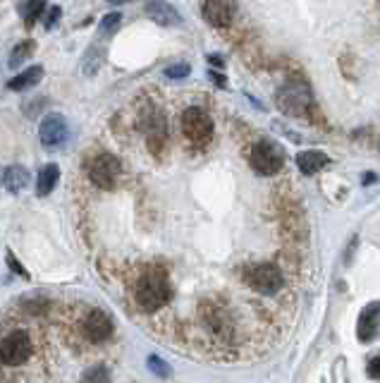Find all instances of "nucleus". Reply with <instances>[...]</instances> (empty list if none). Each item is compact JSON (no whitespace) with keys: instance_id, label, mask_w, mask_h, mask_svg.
<instances>
[{"instance_id":"nucleus-1","label":"nucleus","mask_w":380,"mask_h":383,"mask_svg":"<svg viewBox=\"0 0 380 383\" xmlns=\"http://www.w3.org/2000/svg\"><path fill=\"white\" fill-rule=\"evenodd\" d=\"M170 297L172 288L163 274H146L134 288V300H137L139 309L144 311H158L170 302Z\"/></svg>"},{"instance_id":"nucleus-2","label":"nucleus","mask_w":380,"mask_h":383,"mask_svg":"<svg viewBox=\"0 0 380 383\" xmlns=\"http://www.w3.org/2000/svg\"><path fill=\"white\" fill-rule=\"evenodd\" d=\"M244 283L261 295H276L283 288V271L276 264H256L244 269Z\"/></svg>"},{"instance_id":"nucleus-3","label":"nucleus","mask_w":380,"mask_h":383,"mask_svg":"<svg viewBox=\"0 0 380 383\" xmlns=\"http://www.w3.org/2000/svg\"><path fill=\"white\" fill-rule=\"evenodd\" d=\"M249 163L256 173H261V175H276V173L283 170L285 156L276 144L268 142V139H263V142H259L254 149H251Z\"/></svg>"},{"instance_id":"nucleus-4","label":"nucleus","mask_w":380,"mask_h":383,"mask_svg":"<svg viewBox=\"0 0 380 383\" xmlns=\"http://www.w3.org/2000/svg\"><path fill=\"white\" fill-rule=\"evenodd\" d=\"M276 101L283 113L294 115V118H304V115H308V110L313 108L311 91L299 84H287L285 89H280Z\"/></svg>"},{"instance_id":"nucleus-5","label":"nucleus","mask_w":380,"mask_h":383,"mask_svg":"<svg viewBox=\"0 0 380 383\" xmlns=\"http://www.w3.org/2000/svg\"><path fill=\"white\" fill-rule=\"evenodd\" d=\"M32 355V338L25 330H13L0 342V364L5 367H20Z\"/></svg>"},{"instance_id":"nucleus-6","label":"nucleus","mask_w":380,"mask_h":383,"mask_svg":"<svg viewBox=\"0 0 380 383\" xmlns=\"http://www.w3.org/2000/svg\"><path fill=\"white\" fill-rule=\"evenodd\" d=\"M120 170H122L120 161L113 154H105V151L93 156L89 163V177L98 189H113L118 184Z\"/></svg>"},{"instance_id":"nucleus-7","label":"nucleus","mask_w":380,"mask_h":383,"mask_svg":"<svg viewBox=\"0 0 380 383\" xmlns=\"http://www.w3.org/2000/svg\"><path fill=\"white\" fill-rule=\"evenodd\" d=\"M182 132L191 144L203 147L213 137V123L201 108H186L182 115Z\"/></svg>"},{"instance_id":"nucleus-8","label":"nucleus","mask_w":380,"mask_h":383,"mask_svg":"<svg viewBox=\"0 0 380 383\" xmlns=\"http://www.w3.org/2000/svg\"><path fill=\"white\" fill-rule=\"evenodd\" d=\"M67 132H69L67 120L62 118L60 113L46 115L43 123H41V127H39L41 144H43V147H50V149L53 147H60V144L67 139Z\"/></svg>"},{"instance_id":"nucleus-9","label":"nucleus","mask_w":380,"mask_h":383,"mask_svg":"<svg viewBox=\"0 0 380 383\" xmlns=\"http://www.w3.org/2000/svg\"><path fill=\"white\" fill-rule=\"evenodd\" d=\"M84 333L91 342H105L113 335V321H110V316L105 311L93 309L84 321Z\"/></svg>"},{"instance_id":"nucleus-10","label":"nucleus","mask_w":380,"mask_h":383,"mask_svg":"<svg viewBox=\"0 0 380 383\" xmlns=\"http://www.w3.org/2000/svg\"><path fill=\"white\" fill-rule=\"evenodd\" d=\"M378 323H380V304L378 302H371V304L361 311L359 323H356V335H359V340L368 342V340L376 338Z\"/></svg>"},{"instance_id":"nucleus-11","label":"nucleus","mask_w":380,"mask_h":383,"mask_svg":"<svg viewBox=\"0 0 380 383\" xmlns=\"http://www.w3.org/2000/svg\"><path fill=\"white\" fill-rule=\"evenodd\" d=\"M201 13L206 17L208 25L213 27H227L232 22V15H235V5L232 3H220V0H213V3H203Z\"/></svg>"},{"instance_id":"nucleus-12","label":"nucleus","mask_w":380,"mask_h":383,"mask_svg":"<svg viewBox=\"0 0 380 383\" xmlns=\"http://www.w3.org/2000/svg\"><path fill=\"white\" fill-rule=\"evenodd\" d=\"M146 15L163 27H177L182 22V17L170 3H149L146 5Z\"/></svg>"},{"instance_id":"nucleus-13","label":"nucleus","mask_w":380,"mask_h":383,"mask_svg":"<svg viewBox=\"0 0 380 383\" xmlns=\"http://www.w3.org/2000/svg\"><path fill=\"white\" fill-rule=\"evenodd\" d=\"M29 180H32V175H29V170L25 166H10L3 170V180H0V182L5 184V189L8 192L20 194V192L29 184Z\"/></svg>"},{"instance_id":"nucleus-14","label":"nucleus","mask_w":380,"mask_h":383,"mask_svg":"<svg viewBox=\"0 0 380 383\" xmlns=\"http://www.w3.org/2000/svg\"><path fill=\"white\" fill-rule=\"evenodd\" d=\"M297 166L304 175H315L320 168L328 166V154L323 151H304V154L297 156Z\"/></svg>"},{"instance_id":"nucleus-15","label":"nucleus","mask_w":380,"mask_h":383,"mask_svg":"<svg viewBox=\"0 0 380 383\" xmlns=\"http://www.w3.org/2000/svg\"><path fill=\"white\" fill-rule=\"evenodd\" d=\"M41 77H43V67L32 65V67H27L25 72H20L17 77L10 79L8 86L13 91H27V89H32V86H36L41 82Z\"/></svg>"},{"instance_id":"nucleus-16","label":"nucleus","mask_w":380,"mask_h":383,"mask_svg":"<svg viewBox=\"0 0 380 383\" xmlns=\"http://www.w3.org/2000/svg\"><path fill=\"white\" fill-rule=\"evenodd\" d=\"M57 180H60V168L55 163H48L41 168L39 180H36V194L39 196H48L53 189H55Z\"/></svg>"},{"instance_id":"nucleus-17","label":"nucleus","mask_w":380,"mask_h":383,"mask_svg":"<svg viewBox=\"0 0 380 383\" xmlns=\"http://www.w3.org/2000/svg\"><path fill=\"white\" fill-rule=\"evenodd\" d=\"M103 65V53H101V48L98 46H91L89 51H86V55H84V60H81V72L84 74H89V77H93V74L101 69Z\"/></svg>"},{"instance_id":"nucleus-18","label":"nucleus","mask_w":380,"mask_h":383,"mask_svg":"<svg viewBox=\"0 0 380 383\" xmlns=\"http://www.w3.org/2000/svg\"><path fill=\"white\" fill-rule=\"evenodd\" d=\"M81 383H110V371L105 369L103 364L91 367L84 376H81Z\"/></svg>"},{"instance_id":"nucleus-19","label":"nucleus","mask_w":380,"mask_h":383,"mask_svg":"<svg viewBox=\"0 0 380 383\" xmlns=\"http://www.w3.org/2000/svg\"><path fill=\"white\" fill-rule=\"evenodd\" d=\"M32 53H34V43H32V41L20 43V46H17V48L13 51V55H10V67H20L22 62H25Z\"/></svg>"},{"instance_id":"nucleus-20","label":"nucleus","mask_w":380,"mask_h":383,"mask_svg":"<svg viewBox=\"0 0 380 383\" xmlns=\"http://www.w3.org/2000/svg\"><path fill=\"white\" fill-rule=\"evenodd\" d=\"M22 17L25 20H29V22H34V20H39V15H43L46 10V3H27V5H22Z\"/></svg>"},{"instance_id":"nucleus-21","label":"nucleus","mask_w":380,"mask_h":383,"mask_svg":"<svg viewBox=\"0 0 380 383\" xmlns=\"http://www.w3.org/2000/svg\"><path fill=\"white\" fill-rule=\"evenodd\" d=\"M149 369L154 371L156 376H161V379H168V376H170V367H168V364L156 355L149 357Z\"/></svg>"},{"instance_id":"nucleus-22","label":"nucleus","mask_w":380,"mask_h":383,"mask_svg":"<svg viewBox=\"0 0 380 383\" xmlns=\"http://www.w3.org/2000/svg\"><path fill=\"white\" fill-rule=\"evenodd\" d=\"M189 72H191V67L186 65V62H177V65L165 67V77H170V79H184V77H189Z\"/></svg>"},{"instance_id":"nucleus-23","label":"nucleus","mask_w":380,"mask_h":383,"mask_svg":"<svg viewBox=\"0 0 380 383\" xmlns=\"http://www.w3.org/2000/svg\"><path fill=\"white\" fill-rule=\"evenodd\" d=\"M122 25V15L120 13H110V15H105L103 20H101V32L105 34H110V32H115Z\"/></svg>"},{"instance_id":"nucleus-24","label":"nucleus","mask_w":380,"mask_h":383,"mask_svg":"<svg viewBox=\"0 0 380 383\" xmlns=\"http://www.w3.org/2000/svg\"><path fill=\"white\" fill-rule=\"evenodd\" d=\"M60 15H62V10L57 8V5H53V8H48V15L43 17V25H46V29H53L57 25V20H60Z\"/></svg>"},{"instance_id":"nucleus-25","label":"nucleus","mask_w":380,"mask_h":383,"mask_svg":"<svg viewBox=\"0 0 380 383\" xmlns=\"http://www.w3.org/2000/svg\"><path fill=\"white\" fill-rule=\"evenodd\" d=\"M8 264L13 266V271H15L17 276H22V278H27V281H29V274H27V269L20 264V261L15 259V254H13V252H8Z\"/></svg>"},{"instance_id":"nucleus-26","label":"nucleus","mask_w":380,"mask_h":383,"mask_svg":"<svg viewBox=\"0 0 380 383\" xmlns=\"http://www.w3.org/2000/svg\"><path fill=\"white\" fill-rule=\"evenodd\" d=\"M368 376H371V379H380V357L371 359V364H368Z\"/></svg>"}]
</instances>
